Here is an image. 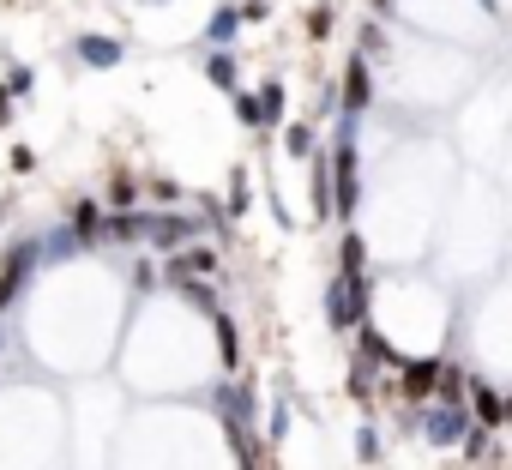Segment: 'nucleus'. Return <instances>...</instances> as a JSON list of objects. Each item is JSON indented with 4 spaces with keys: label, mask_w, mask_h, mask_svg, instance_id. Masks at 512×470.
Segmentation results:
<instances>
[{
    "label": "nucleus",
    "mask_w": 512,
    "mask_h": 470,
    "mask_svg": "<svg viewBox=\"0 0 512 470\" xmlns=\"http://www.w3.org/2000/svg\"><path fill=\"white\" fill-rule=\"evenodd\" d=\"M0 127H13V91L0 85Z\"/></svg>",
    "instance_id": "bb28decb"
},
{
    "label": "nucleus",
    "mask_w": 512,
    "mask_h": 470,
    "mask_svg": "<svg viewBox=\"0 0 512 470\" xmlns=\"http://www.w3.org/2000/svg\"><path fill=\"white\" fill-rule=\"evenodd\" d=\"M217 362H223L229 374L241 368V332H235V320H229V314H217Z\"/></svg>",
    "instance_id": "f8f14e48"
},
{
    "label": "nucleus",
    "mask_w": 512,
    "mask_h": 470,
    "mask_svg": "<svg viewBox=\"0 0 512 470\" xmlns=\"http://www.w3.org/2000/svg\"><path fill=\"white\" fill-rule=\"evenodd\" d=\"M73 235H79L85 248H97L103 235H109V223H103V205H97V199H79V205H73Z\"/></svg>",
    "instance_id": "0eeeda50"
},
{
    "label": "nucleus",
    "mask_w": 512,
    "mask_h": 470,
    "mask_svg": "<svg viewBox=\"0 0 512 470\" xmlns=\"http://www.w3.org/2000/svg\"><path fill=\"white\" fill-rule=\"evenodd\" d=\"M205 79H211L217 91L235 97V91H241V67H235V55H211V61H205Z\"/></svg>",
    "instance_id": "ddd939ff"
},
{
    "label": "nucleus",
    "mask_w": 512,
    "mask_h": 470,
    "mask_svg": "<svg viewBox=\"0 0 512 470\" xmlns=\"http://www.w3.org/2000/svg\"><path fill=\"white\" fill-rule=\"evenodd\" d=\"M229 217H247L253 211V175L247 169H229V199H223Z\"/></svg>",
    "instance_id": "9b49d317"
},
{
    "label": "nucleus",
    "mask_w": 512,
    "mask_h": 470,
    "mask_svg": "<svg viewBox=\"0 0 512 470\" xmlns=\"http://www.w3.org/2000/svg\"><path fill=\"white\" fill-rule=\"evenodd\" d=\"M362 266H368V248H362V235L350 229L344 242H338V278H350V284H362Z\"/></svg>",
    "instance_id": "9d476101"
},
{
    "label": "nucleus",
    "mask_w": 512,
    "mask_h": 470,
    "mask_svg": "<svg viewBox=\"0 0 512 470\" xmlns=\"http://www.w3.org/2000/svg\"><path fill=\"white\" fill-rule=\"evenodd\" d=\"M181 260H187L193 272H217V248H187Z\"/></svg>",
    "instance_id": "412c9836"
},
{
    "label": "nucleus",
    "mask_w": 512,
    "mask_h": 470,
    "mask_svg": "<svg viewBox=\"0 0 512 470\" xmlns=\"http://www.w3.org/2000/svg\"><path fill=\"white\" fill-rule=\"evenodd\" d=\"M464 404H470V416H476V428H488V434H494V428H506V392H500V386H488L482 374L470 380V392H464Z\"/></svg>",
    "instance_id": "39448f33"
},
{
    "label": "nucleus",
    "mask_w": 512,
    "mask_h": 470,
    "mask_svg": "<svg viewBox=\"0 0 512 470\" xmlns=\"http://www.w3.org/2000/svg\"><path fill=\"white\" fill-rule=\"evenodd\" d=\"M506 422H512V392H506Z\"/></svg>",
    "instance_id": "c85d7f7f"
},
{
    "label": "nucleus",
    "mask_w": 512,
    "mask_h": 470,
    "mask_svg": "<svg viewBox=\"0 0 512 470\" xmlns=\"http://www.w3.org/2000/svg\"><path fill=\"white\" fill-rule=\"evenodd\" d=\"M284 157H314V127L308 121H290L284 127Z\"/></svg>",
    "instance_id": "2eb2a0df"
},
{
    "label": "nucleus",
    "mask_w": 512,
    "mask_h": 470,
    "mask_svg": "<svg viewBox=\"0 0 512 470\" xmlns=\"http://www.w3.org/2000/svg\"><path fill=\"white\" fill-rule=\"evenodd\" d=\"M79 61L97 67V73L121 67V37H79Z\"/></svg>",
    "instance_id": "6e6552de"
},
{
    "label": "nucleus",
    "mask_w": 512,
    "mask_h": 470,
    "mask_svg": "<svg viewBox=\"0 0 512 470\" xmlns=\"http://www.w3.org/2000/svg\"><path fill=\"white\" fill-rule=\"evenodd\" d=\"M368 7H374L380 19H392V13H398V0H368Z\"/></svg>",
    "instance_id": "cd10ccee"
},
{
    "label": "nucleus",
    "mask_w": 512,
    "mask_h": 470,
    "mask_svg": "<svg viewBox=\"0 0 512 470\" xmlns=\"http://www.w3.org/2000/svg\"><path fill=\"white\" fill-rule=\"evenodd\" d=\"M380 43H386V25H362V61H368Z\"/></svg>",
    "instance_id": "5701e85b"
},
{
    "label": "nucleus",
    "mask_w": 512,
    "mask_h": 470,
    "mask_svg": "<svg viewBox=\"0 0 512 470\" xmlns=\"http://www.w3.org/2000/svg\"><path fill=\"white\" fill-rule=\"evenodd\" d=\"M13 169L31 175V169H37V151H31V145H13Z\"/></svg>",
    "instance_id": "b1692460"
},
{
    "label": "nucleus",
    "mask_w": 512,
    "mask_h": 470,
    "mask_svg": "<svg viewBox=\"0 0 512 470\" xmlns=\"http://www.w3.org/2000/svg\"><path fill=\"white\" fill-rule=\"evenodd\" d=\"M440 356H410L404 368H398V392H404V404H428V392L440 386Z\"/></svg>",
    "instance_id": "7ed1b4c3"
},
{
    "label": "nucleus",
    "mask_w": 512,
    "mask_h": 470,
    "mask_svg": "<svg viewBox=\"0 0 512 470\" xmlns=\"http://www.w3.org/2000/svg\"><path fill=\"white\" fill-rule=\"evenodd\" d=\"M332 25H338V7H332V0L308 7V37H314V43H326V37H332Z\"/></svg>",
    "instance_id": "dca6fc26"
},
{
    "label": "nucleus",
    "mask_w": 512,
    "mask_h": 470,
    "mask_svg": "<svg viewBox=\"0 0 512 470\" xmlns=\"http://www.w3.org/2000/svg\"><path fill=\"white\" fill-rule=\"evenodd\" d=\"M25 266H31V248H13V254H7V266H0V314L13 308V296H19V278H25Z\"/></svg>",
    "instance_id": "1a4fd4ad"
},
{
    "label": "nucleus",
    "mask_w": 512,
    "mask_h": 470,
    "mask_svg": "<svg viewBox=\"0 0 512 470\" xmlns=\"http://www.w3.org/2000/svg\"><path fill=\"white\" fill-rule=\"evenodd\" d=\"M368 97H374V79H368V61L356 55V61L344 67V115H362Z\"/></svg>",
    "instance_id": "423d86ee"
},
{
    "label": "nucleus",
    "mask_w": 512,
    "mask_h": 470,
    "mask_svg": "<svg viewBox=\"0 0 512 470\" xmlns=\"http://www.w3.org/2000/svg\"><path fill=\"white\" fill-rule=\"evenodd\" d=\"M0 211H7V199H0Z\"/></svg>",
    "instance_id": "c756f323"
},
{
    "label": "nucleus",
    "mask_w": 512,
    "mask_h": 470,
    "mask_svg": "<svg viewBox=\"0 0 512 470\" xmlns=\"http://www.w3.org/2000/svg\"><path fill=\"white\" fill-rule=\"evenodd\" d=\"M235 121H241V127H266L260 97H253V91H235Z\"/></svg>",
    "instance_id": "a211bd4d"
},
{
    "label": "nucleus",
    "mask_w": 512,
    "mask_h": 470,
    "mask_svg": "<svg viewBox=\"0 0 512 470\" xmlns=\"http://www.w3.org/2000/svg\"><path fill=\"white\" fill-rule=\"evenodd\" d=\"M7 91L19 97V91H31V67H13V79H7Z\"/></svg>",
    "instance_id": "a878e982"
},
{
    "label": "nucleus",
    "mask_w": 512,
    "mask_h": 470,
    "mask_svg": "<svg viewBox=\"0 0 512 470\" xmlns=\"http://www.w3.org/2000/svg\"><path fill=\"white\" fill-rule=\"evenodd\" d=\"M109 199H115V205H133V181H127V175H115V187H109Z\"/></svg>",
    "instance_id": "393cba45"
},
{
    "label": "nucleus",
    "mask_w": 512,
    "mask_h": 470,
    "mask_svg": "<svg viewBox=\"0 0 512 470\" xmlns=\"http://www.w3.org/2000/svg\"><path fill=\"white\" fill-rule=\"evenodd\" d=\"M356 458H362V464H380V428H374V422H362V434H356Z\"/></svg>",
    "instance_id": "aec40b11"
},
{
    "label": "nucleus",
    "mask_w": 512,
    "mask_h": 470,
    "mask_svg": "<svg viewBox=\"0 0 512 470\" xmlns=\"http://www.w3.org/2000/svg\"><path fill=\"white\" fill-rule=\"evenodd\" d=\"M416 422H422V440H428V446H464V434L476 428L464 404H434V410H422Z\"/></svg>",
    "instance_id": "f03ea898"
},
{
    "label": "nucleus",
    "mask_w": 512,
    "mask_h": 470,
    "mask_svg": "<svg viewBox=\"0 0 512 470\" xmlns=\"http://www.w3.org/2000/svg\"><path fill=\"white\" fill-rule=\"evenodd\" d=\"M266 19H272L266 0H247V7H241V25H266Z\"/></svg>",
    "instance_id": "4be33fe9"
},
{
    "label": "nucleus",
    "mask_w": 512,
    "mask_h": 470,
    "mask_svg": "<svg viewBox=\"0 0 512 470\" xmlns=\"http://www.w3.org/2000/svg\"><path fill=\"white\" fill-rule=\"evenodd\" d=\"M332 181H338L332 205H338V217H350V211H356V193H362V181H356V145H350V139L332 145Z\"/></svg>",
    "instance_id": "20e7f679"
},
{
    "label": "nucleus",
    "mask_w": 512,
    "mask_h": 470,
    "mask_svg": "<svg viewBox=\"0 0 512 470\" xmlns=\"http://www.w3.org/2000/svg\"><path fill=\"white\" fill-rule=\"evenodd\" d=\"M464 458L482 470V464L494 458V434H488V428H470V434H464Z\"/></svg>",
    "instance_id": "f3484780"
},
{
    "label": "nucleus",
    "mask_w": 512,
    "mask_h": 470,
    "mask_svg": "<svg viewBox=\"0 0 512 470\" xmlns=\"http://www.w3.org/2000/svg\"><path fill=\"white\" fill-rule=\"evenodd\" d=\"M181 296H187V302H193L199 314H217V296H211V284H199V278H187V284H181Z\"/></svg>",
    "instance_id": "6ab92c4d"
},
{
    "label": "nucleus",
    "mask_w": 512,
    "mask_h": 470,
    "mask_svg": "<svg viewBox=\"0 0 512 470\" xmlns=\"http://www.w3.org/2000/svg\"><path fill=\"white\" fill-rule=\"evenodd\" d=\"M253 97H260V115H266V127H278V121H284V85H278V79H266L260 91H253Z\"/></svg>",
    "instance_id": "4468645a"
},
{
    "label": "nucleus",
    "mask_w": 512,
    "mask_h": 470,
    "mask_svg": "<svg viewBox=\"0 0 512 470\" xmlns=\"http://www.w3.org/2000/svg\"><path fill=\"white\" fill-rule=\"evenodd\" d=\"M326 320H332V332L368 326V278H362V284L332 278V284H326Z\"/></svg>",
    "instance_id": "f257e3e1"
}]
</instances>
